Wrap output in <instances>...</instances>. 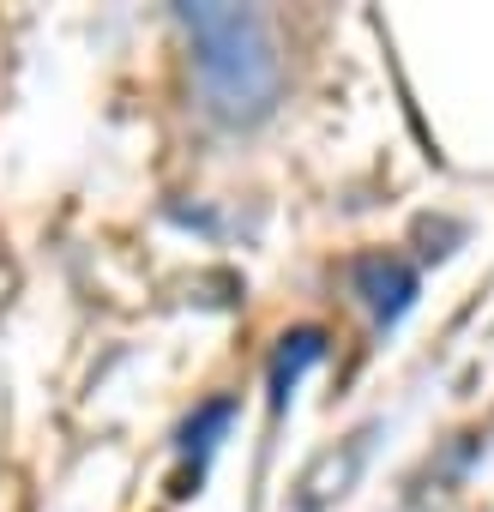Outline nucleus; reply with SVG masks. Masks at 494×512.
<instances>
[{
	"mask_svg": "<svg viewBox=\"0 0 494 512\" xmlns=\"http://www.w3.org/2000/svg\"><path fill=\"white\" fill-rule=\"evenodd\" d=\"M187 43H193V79L199 97L217 121L247 127L260 121L278 103L284 67H278V43L266 31V19L254 7H217V0H199V7H175Z\"/></svg>",
	"mask_w": 494,
	"mask_h": 512,
	"instance_id": "1",
	"label": "nucleus"
},
{
	"mask_svg": "<svg viewBox=\"0 0 494 512\" xmlns=\"http://www.w3.org/2000/svg\"><path fill=\"white\" fill-rule=\"evenodd\" d=\"M350 290H356V302L374 314V326L392 332V326L416 308L422 278H416L410 260H398V253H362V260L350 266Z\"/></svg>",
	"mask_w": 494,
	"mask_h": 512,
	"instance_id": "2",
	"label": "nucleus"
},
{
	"mask_svg": "<svg viewBox=\"0 0 494 512\" xmlns=\"http://www.w3.org/2000/svg\"><path fill=\"white\" fill-rule=\"evenodd\" d=\"M320 356H326V332H320V326H296V332H284V338H278V350H272V368H266L272 410H284V404L296 398L302 374H308Z\"/></svg>",
	"mask_w": 494,
	"mask_h": 512,
	"instance_id": "3",
	"label": "nucleus"
},
{
	"mask_svg": "<svg viewBox=\"0 0 494 512\" xmlns=\"http://www.w3.org/2000/svg\"><path fill=\"white\" fill-rule=\"evenodd\" d=\"M235 422V398H211V404H199L187 422H181V434H175V452L193 464V482L205 476V464H211V452H217V440H223V428Z\"/></svg>",
	"mask_w": 494,
	"mask_h": 512,
	"instance_id": "4",
	"label": "nucleus"
}]
</instances>
